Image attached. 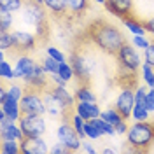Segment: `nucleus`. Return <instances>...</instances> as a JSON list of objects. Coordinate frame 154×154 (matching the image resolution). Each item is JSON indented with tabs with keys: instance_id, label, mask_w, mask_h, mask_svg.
<instances>
[{
	"instance_id": "obj_1",
	"label": "nucleus",
	"mask_w": 154,
	"mask_h": 154,
	"mask_svg": "<svg viewBox=\"0 0 154 154\" xmlns=\"http://www.w3.org/2000/svg\"><path fill=\"white\" fill-rule=\"evenodd\" d=\"M88 35L96 48L107 54H116L121 49V46L126 44V38L121 33V30L107 21L93 23L88 30Z\"/></svg>"
},
{
	"instance_id": "obj_2",
	"label": "nucleus",
	"mask_w": 154,
	"mask_h": 154,
	"mask_svg": "<svg viewBox=\"0 0 154 154\" xmlns=\"http://www.w3.org/2000/svg\"><path fill=\"white\" fill-rule=\"evenodd\" d=\"M126 142L131 151H147L154 142V123L135 121L126 131Z\"/></svg>"
},
{
	"instance_id": "obj_3",
	"label": "nucleus",
	"mask_w": 154,
	"mask_h": 154,
	"mask_svg": "<svg viewBox=\"0 0 154 154\" xmlns=\"http://www.w3.org/2000/svg\"><path fill=\"white\" fill-rule=\"evenodd\" d=\"M116 60L119 63V68L125 70V72H130V74L137 72L138 68L142 67V63H144V56H140V53L137 51V48L131 46V44H128V42L123 44L121 49L116 53Z\"/></svg>"
},
{
	"instance_id": "obj_4",
	"label": "nucleus",
	"mask_w": 154,
	"mask_h": 154,
	"mask_svg": "<svg viewBox=\"0 0 154 154\" xmlns=\"http://www.w3.org/2000/svg\"><path fill=\"white\" fill-rule=\"evenodd\" d=\"M19 105L23 114H46V103H44V96L42 91H38L35 88H26L25 95L19 100Z\"/></svg>"
},
{
	"instance_id": "obj_5",
	"label": "nucleus",
	"mask_w": 154,
	"mask_h": 154,
	"mask_svg": "<svg viewBox=\"0 0 154 154\" xmlns=\"http://www.w3.org/2000/svg\"><path fill=\"white\" fill-rule=\"evenodd\" d=\"M23 23H26L30 26H46L48 23V12L42 4H37L33 0H28L23 7Z\"/></svg>"
},
{
	"instance_id": "obj_6",
	"label": "nucleus",
	"mask_w": 154,
	"mask_h": 154,
	"mask_svg": "<svg viewBox=\"0 0 154 154\" xmlns=\"http://www.w3.org/2000/svg\"><path fill=\"white\" fill-rule=\"evenodd\" d=\"M18 123L25 137H42L46 131V119L40 114H23Z\"/></svg>"
},
{
	"instance_id": "obj_7",
	"label": "nucleus",
	"mask_w": 154,
	"mask_h": 154,
	"mask_svg": "<svg viewBox=\"0 0 154 154\" xmlns=\"http://www.w3.org/2000/svg\"><path fill=\"white\" fill-rule=\"evenodd\" d=\"M56 137H58V140H60L61 144L67 145L72 152H75V151H79V149L82 147V138H81V135L75 131L74 125L67 121V117L63 119V123H61V125L58 126Z\"/></svg>"
},
{
	"instance_id": "obj_8",
	"label": "nucleus",
	"mask_w": 154,
	"mask_h": 154,
	"mask_svg": "<svg viewBox=\"0 0 154 154\" xmlns=\"http://www.w3.org/2000/svg\"><path fill=\"white\" fill-rule=\"evenodd\" d=\"M70 63H72V67H74V72H75L77 79L82 81V82H88L89 77H91L93 68H95V61L74 51V53L70 54Z\"/></svg>"
},
{
	"instance_id": "obj_9",
	"label": "nucleus",
	"mask_w": 154,
	"mask_h": 154,
	"mask_svg": "<svg viewBox=\"0 0 154 154\" xmlns=\"http://www.w3.org/2000/svg\"><path fill=\"white\" fill-rule=\"evenodd\" d=\"M133 107H135V91L130 86H126L119 91V95L116 98V109L119 110V114L125 119H130L131 112H133Z\"/></svg>"
},
{
	"instance_id": "obj_10",
	"label": "nucleus",
	"mask_w": 154,
	"mask_h": 154,
	"mask_svg": "<svg viewBox=\"0 0 154 154\" xmlns=\"http://www.w3.org/2000/svg\"><path fill=\"white\" fill-rule=\"evenodd\" d=\"M0 109L9 116L12 121H16V123L19 121V117L23 116V110H21V105H19V100L12 98V96L9 95V91L4 89V88L0 89Z\"/></svg>"
},
{
	"instance_id": "obj_11",
	"label": "nucleus",
	"mask_w": 154,
	"mask_h": 154,
	"mask_svg": "<svg viewBox=\"0 0 154 154\" xmlns=\"http://www.w3.org/2000/svg\"><path fill=\"white\" fill-rule=\"evenodd\" d=\"M42 96H44V103H46V114L49 117H67V109L65 105L58 100L56 96L53 95V91H51V88H46L44 91H42Z\"/></svg>"
},
{
	"instance_id": "obj_12",
	"label": "nucleus",
	"mask_w": 154,
	"mask_h": 154,
	"mask_svg": "<svg viewBox=\"0 0 154 154\" xmlns=\"http://www.w3.org/2000/svg\"><path fill=\"white\" fill-rule=\"evenodd\" d=\"M12 42H14V46H12L14 51H18V53H30L37 46V37L33 33H30V32L16 30V32H12Z\"/></svg>"
},
{
	"instance_id": "obj_13",
	"label": "nucleus",
	"mask_w": 154,
	"mask_h": 154,
	"mask_svg": "<svg viewBox=\"0 0 154 154\" xmlns=\"http://www.w3.org/2000/svg\"><path fill=\"white\" fill-rule=\"evenodd\" d=\"M48 72L42 65H35V68L30 72L26 77H23V81L26 82V88H35L38 91H44L46 88H49L48 84Z\"/></svg>"
},
{
	"instance_id": "obj_14",
	"label": "nucleus",
	"mask_w": 154,
	"mask_h": 154,
	"mask_svg": "<svg viewBox=\"0 0 154 154\" xmlns=\"http://www.w3.org/2000/svg\"><path fill=\"white\" fill-rule=\"evenodd\" d=\"M21 154H46L49 152L46 140L42 137H25L21 142Z\"/></svg>"
},
{
	"instance_id": "obj_15",
	"label": "nucleus",
	"mask_w": 154,
	"mask_h": 154,
	"mask_svg": "<svg viewBox=\"0 0 154 154\" xmlns=\"http://www.w3.org/2000/svg\"><path fill=\"white\" fill-rule=\"evenodd\" d=\"M105 9L117 16L119 19H123L125 16H131L133 11V0H105Z\"/></svg>"
},
{
	"instance_id": "obj_16",
	"label": "nucleus",
	"mask_w": 154,
	"mask_h": 154,
	"mask_svg": "<svg viewBox=\"0 0 154 154\" xmlns=\"http://www.w3.org/2000/svg\"><path fill=\"white\" fill-rule=\"evenodd\" d=\"M74 112H77L82 119L91 121V119H96L102 116V109L98 107L96 102H77L74 107Z\"/></svg>"
},
{
	"instance_id": "obj_17",
	"label": "nucleus",
	"mask_w": 154,
	"mask_h": 154,
	"mask_svg": "<svg viewBox=\"0 0 154 154\" xmlns=\"http://www.w3.org/2000/svg\"><path fill=\"white\" fill-rule=\"evenodd\" d=\"M35 61L32 60V58L26 54V53H21L16 60V65H14V70H16V79H23V77H26L35 68Z\"/></svg>"
},
{
	"instance_id": "obj_18",
	"label": "nucleus",
	"mask_w": 154,
	"mask_h": 154,
	"mask_svg": "<svg viewBox=\"0 0 154 154\" xmlns=\"http://www.w3.org/2000/svg\"><path fill=\"white\" fill-rule=\"evenodd\" d=\"M51 88V91H53V95L56 96L58 100L65 105L67 110H74V107H75L77 100H75V95H72V93H68L67 86H49Z\"/></svg>"
},
{
	"instance_id": "obj_19",
	"label": "nucleus",
	"mask_w": 154,
	"mask_h": 154,
	"mask_svg": "<svg viewBox=\"0 0 154 154\" xmlns=\"http://www.w3.org/2000/svg\"><path fill=\"white\" fill-rule=\"evenodd\" d=\"M23 138H25V135L19 128V123L16 125V121H11L9 125L0 128V140H18V142H21Z\"/></svg>"
},
{
	"instance_id": "obj_20",
	"label": "nucleus",
	"mask_w": 154,
	"mask_h": 154,
	"mask_svg": "<svg viewBox=\"0 0 154 154\" xmlns=\"http://www.w3.org/2000/svg\"><path fill=\"white\" fill-rule=\"evenodd\" d=\"M121 21H123V25L126 26V30H130L133 35H145V33H147L144 23L138 21V19H135V18H131V16H125Z\"/></svg>"
},
{
	"instance_id": "obj_21",
	"label": "nucleus",
	"mask_w": 154,
	"mask_h": 154,
	"mask_svg": "<svg viewBox=\"0 0 154 154\" xmlns=\"http://www.w3.org/2000/svg\"><path fill=\"white\" fill-rule=\"evenodd\" d=\"M44 7L49 12L61 16V14H65L68 11V4H67V0H44Z\"/></svg>"
},
{
	"instance_id": "obj_22",
	"label": "nucleus",
	"mask_w": 154,
	"mask_h": 154,
	"mask_svg": "<svg viewBox=\"0 0 154 154\" xmlns=\"http://www.w3.org/2000/svg\"><path fill=\"white\" fill-rule=\"evenodd\" d=\"M74 95H75L77 102H96V95L93 93V89L88 86V84H84V86H79Z\"/></svg>"
},
{
	"instance_id": "obj_23",
	"label": "nucleus",
	"mask_w": 154,
	"mask_h": 154,
	"mask_svg": "<svg viewBox=\"0 0 154 154\" xmlns=\"http://www.w3.org/2000/svg\"><path fill=\"white\" fill-rule=\"evenodd\" d=\"M25 0H0V11H9V12H18L25 7Z\"/></svg>"
},
{
	"instance_id": "obj_24",
	"label": "nucleus",
	"mask_w": 154,
	"mask_h": 154,
	"mask_svg": "<svg viewBox=\"0 0 154 154\" xmlns=\"http://www.w3.org/2000/svg\"><path fill=\"white\" fill-rule=\"evenodd\" d=\"M67 4H68V11L72 14L81 16V14L86 12L88 5H89V0H67Z\"/></svg>"
},
{
	"instance_id": "obj_25",
	"label": "nucleus",
	"mask_w": 154,
	"mask_h": 154,
	"mask_svg": "<svg viewBox=\"0 0 154 154\" xmlns=\"http://www.w3.org/2000/svg\"><path fill=\"white\" fill-rule=\"evenodd\" d=\"M0 152L2 154H19L21 152V145H19L18 140H2Z\"/></svg>"
},
{
	"instance_id": "obj_26",
	"label": "nucleus",
	"mask_w": 154,
	"mask_h": 154,
	"mask_svg": "<svg viewBox=\"0 0 154 154\" xmlns=\"http://www.w3.org/2000/svg\"><path fill=\"white\" fill-rule=\"evenodd\" d=\"M100 117H102V119H105V121H109V123H110V125H117V123H119V121H123V119H125V117H123V116L119 114V110H117V109H105V110H102V116H100Z\"/></svg>"
},
{
	"instance_id": "obj_27",
	"label": "nucleus",
	"mask_w": 154,
	"mask_h": 154,
	"mask_svg": "<svg viewBox=\"0 0 154 154\" xmlns=\"http://www.w3.org/2000/svg\"><path fill=\"white\" fill-rule=\"evenodd\" d=\"M140 70H142V79H144V82L149 88H154V67L149 65L147 61H144L142 67H140Z\"/></svg>"
},
{
	"instance_id": "obj_28",
	"label": "nucleus",
	"mask_w": 154,
	"mask_h": 154,
	"mask_svg": "<svg viewBox=\"0 0 154 154\" xmlns=\"http://www.w3.org/2000/svg\"><path fill=\"white\" fill-rule=\"evenodd\" d=\"M84 133H86V138H91V140H98L100 137H103L102 130H100L93 121H86V125H84Z\"/></svg>"
},
{
	"instance_id": "obj_29",
	"label": "nucleus",
	"mask_w": 154,
	"mask_h": 154,
	"mask_svg": "<svg viewBox=\"0 0 154 154\" xmlns=\"http://www.w3.org/2000/svg\"><path fill=\"white\" fill-rule=\"evenodd\" d=\"M60 63H61V61L54 60V58L49 56V54H46V58L42 60V67L46 68V72H48L49 75H53V74H58V70H60Z\"/></svg>"
},
{
	"instance_id": "obj_30",
	"label": "nucleus",
	"mask_w": 154,
	"mask_h": 154,
	"mask_svg": "<svg viewBox=\"0 0 154 154\" xmlns=\"http://www.w3.org/2000/svg\"><path fill=\"white\" fill-rule=\"evenodd\" d=\"M93 123H95L100 130H102V133L103 135H109V137H112V135H117L116 133V126L110 125L109 121H105V119H102V117H96V119H91Z\"/></svg>"
},
{
	"instance_id": "obj_31",
	"label": "nucleus",
	"mask_w": 154,
	"mask_h": 154,
	"mask_svg": "<svg viewBox=\"0 0 154 154\" xmlns=\"http://www.w3.org/2000/svg\"><path fill=\"white\" fill-rule=\"evenodd\" d=\"M0 75L2 79H11V81L16 79V70L12 68V65L7 60H0Z\"/></svg>"
},
{
	"instance_id": "obj_32",
	"label": "nucleus",
	"mask_w": 154,
	"mask_h": 154,
	"mask_svg": "<svg viewBox=\"0 0 154 154\" xmlns=\"http://www.w3.org/2000/svg\"><path fill=\"white\" fill-rule=\"evenodd\" d=\"M58 74L63 77L67 82L75 77V72H74V67H72L70 61H61V63H60V70H58Z\"/></svg>"
},
{
	"instance_id": "obj_33",
	"label": "nucleus",
	"mask_w": 154,
	"mask_h": 154,
	"mask_svg": "<svg viewBox=\"0 0 154 154\" xmlns=\"http://www.w3.org/2000/svg\"><path fill=\"white\" fill-rule=\"evenodd\" d=\"M149 116H151V112L147 110V107L135 103L133 112H131V117H133V121H147V119H149Z\"/></svg>"
},
{
	"instance_id": "obj_34",
	"label": "nucleus",
	"mask_w": 154,
	"mask_h": 154,
	"mask_svg": "<svg viewBox=\"0 0 154 154\" xmlns=\"http://www.w3.org/2000/svg\"><path fill=\"white\" fill-rule=\"evenodd\" d=\"M14 16L9 11H0V32H9V28L12 26Z\"/></svg>"
},
{
	"instance_id": "obj_35",
	"label": "nucleus",
	"mask_w": 154,
	"mask_h": 154,
	"mask_svg": "<svg viewBox=\"0 0 154 154\" xmlns=\"http://www.w3.org/2000/svg\"><path fill=\"white\" fill-rule=\"evenodd\" d=\"M70 123L74 125L75 131L81 135V138L84 140V138H86V133H84V125H86V119H82V117L77 114V112H74V114H72V119H70Z\"/></svg>"
},
{
	"instance_id": "obj_36",
	"label": "nucleus",
	"mask_w": 154,
	"mask_h": 154,
	"mask_svg": "<svg viewBox=\"0 0 154 154\" xmlns=\"http://www.w3.org/2000/svg\"><path fill=\"white\" fill-rule=\"evenodd\" d=\"M14 42H12V33L9 32H0V51H7L12 49Z\"/></svg>"
},
{
	"instance_id": "obj_37",
	"label": "nucleus",
	"mask_w": 154,
	"mask_h": 154,
	"mask_svg": "<svg viewBox=\"0 0 154 154\" xmlns=\"http://www.w3.org/2000/svg\"><path fill=\"white\" fill-rule=\"evenodd\" d=\"M131 44H133L137 49L145 51V49L151 46V40L145 37V35H133V38H131Z\"/></svg>"
},
{
	"instance_id": "obj_38",
	"label": "nucleus",
	"mask_w": 154,
	"mask_h": 154,
	"mask_svg": "<svg viewBox=\"0 0 154 154\" xmlns=\"http://www.w3.org/2000/svg\"><path fill=\"white\" fill-rule=\"evenodd\" d=\"M147 91H149V86H147V84L137 88V89H135V103L145 105V95H147Z\"/></svg>"
},
{
	"instance_id": "obj_39",
	"label": "nucleus",
	"mask_w": 154,
	"mask_h": 154,
	"mask_svg": "<svg viewBox=\"0 0 154 154\" xmlns=\"http://www.w3.org/2000/svg\"><path fill=\"white\" fill-rule=\"evenodd\" d=\"M7 91H9V95L12 96V98H16V100H21V98H23V95H25V89L19 86V84H16V82H12Z\"/></svg>"
},
{
	"instance_id": "obj_40",
	"label": "nucleus",
	"mask_w": 154,
	"mask_h": 154,
	"mask_svg": "<svg viewBox=\"0 0 154 154\" xmlns=\"http://www.w3.org/2000/svg\"><path fill=\"white\" fill-rule=\"evenodd\" d=\"M46 54H49V56H53L54 60H58V61H67V58H65V54L60 51V49H56L54 46H49L48 49H46Z\"/></svg>"
},
{
	"instance_id": "obj_41",
	"label": "nucleus",
	"mask_w": 154,
	"mask_h": 154,
	"mask_svg": "<svg viewBox=\"0 0 154 154\" xmlns=\"http://www.w3.org/2000/svg\"><path fill=\"white\" fill-rule=\"evenodd\" d=\"M49 152H51V154H68V152H72V151H70L65 144H61V142L58 140L56 144L49 149Z\"/></svg>"
},
{
	"instance_id": "obj_42",
	"label": "nucleus",
	"mask_w": 154,
	"mask_h": 154,
	"mask_svg": "<svg viewBox=\"0 0 154 154\" xmlns=\"http://www.w3.org/2000/svg\"><path fill=\"white\" fill-rule=\"evenodd\" d=\"M145 107L151 114L154 112V88H149V91L145 95Z\"/></svg>"
},
{
	"instance_id": "obj_43",
	"label": "nucleus",
	"mask_w": 154,
	"mask_h": 154,
	"mask_svg": "<svg viewBox=\"0 0 154 154\" xmlns=\"http://www.w3.org/2000/svg\"><path fill=\"white\" fill-rule=\"evenodd\" d=\"M144 61L154 67V42H151V46L144 51Z\"/></svg>"
},
{
	"instance_id": "obj_44",
	"label": "nucleus",
	"mask_w": 154,
	"mask_h": 154,
	"mask_svg": "<svg viewBox=\"0 0 154 154\" xmlns=\"http://www.w3.org/2000/svg\"><path fill=\"white\" fill-rule=\"evenodd\" d=\"M51 82H53V86H67V81L60 74H53L51 75Z\"/></svg>"
},
{
	"instance_id": "obj_45",
	"label": "nucleus",
	"mask_w": 154,
	"mask_h": 154,
	"mask_svg": "<svg viewBox=\"0 0 154 154\" xmlns=\"http://www.w3.org/2000/svg\"><path fill=\"white\" fill-rule=\"evenodd\" d=\"M128 123H126V119H123V121H119L117 125H116V133L117 135H125L126 131H128Z\"/></svg>"
},
{
	"instance_id": "obj_46",
	"label": "nucleus",
	"mask_w": 154,
	"mask_h": 154,
	"mask_svg": "<svg viewBox=\"0 0 154 154\" xmlns=\"http://www.w3.org/2000/svg\"><path fill=\"white\" fill-rule=\"evenodd\" d=\"M144 26H145V30H147V33L154 35V18H152V19H147V21H144Z\"/></svg>"
},
{
	"instance_id": "obj_47",
	"label": "nucleus",
	"mask_w": 154,
	"mask_h": 154,
	"mask_svg": "<svg viewBox=\"0 0 154 154\" xmlns=\"http://www.w3.org/2000/svg\"><path fill=\"white\" fill-rule=\"evenodd\" d=\"M82 151H86V152H89V154H96V149L89 144V142H82Z\"/></svg>"
},
{
	"instance_id": "obj_48",
	"label": "nucleus",
	"mask_w": 154,
	"mask_h": 154,
	"mask_svg": "<svg viewBox=\"0 0 154 154\" xmlns=\"http://www.w3.org/2000/svg\"><path fill=\"white\" fill-rule=\"evenodd\" d=\"M103 152L105 154H112V152H116V149H109V147H107V149H103Z\"/></svg>"
},
{
	"instance_id": "obj_49",
	"label": "nucleus",
	"mask_w": 154,
	"mask_h": 154,
	"mask_svg": "<svg viewBox=\"0 0 154 154\" xmlns=\"http://www.w3.org/2000/svg\"><path fill=\"white\" fill-rule=\"evenodd\" d=\"M33 2H37V4H42V5H44V0H33Z\"/></svg>"
},
{
	"instance_id": "obj_50",
	"label": "nucleus",
	"mask_w": 154,
	"mask_h": 154,
	"mask_svg": "<svg viewBox=\"0 0 154 154\" xmlns=\"http://www.w3.org/2000/svg\"><path fill=\"white\" fill-rule=\"evenodd\" d=\"M96 2H98V4H102V5L105 4V0H96Z\"/></svg>"
}]
</instances>
